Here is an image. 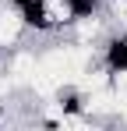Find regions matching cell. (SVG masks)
<instances>
[{
    "label": "cell",
    "instance_id": "1",
    "mask_svg": "<svg viewBox=\"0 0 127 131\" xmlns=\"http://www.w3.org/2000/svg\"><path fill=\"white\" fill-rule=\"evenodd\" d=\"M21 21L28 32H35V36H57L64 25L57 18V11H53V0H25L18 7Z\"/></svg>",
    "mask_w": 127,
    "mask_h": 131
},
{
    "label": "cell",
    "instance_id": "3",
    "mask_svg": "<svg viewBox=\"0 0 127 131\" xmlns=\"http://www.w3.org/2000/svg\"><path fill=\"white\" fill-rule=\"evenodd\" d=\"M25 36H28V28H25V21H21L18 7H11L7 0H0V50L21 46Z\"/></svg>",
    "mask_w": 127,
    "mask_h": 131
},
{
    "label": "cell",
    "instance_id": "4",
    "mask_svg": "<svg viewBox=\"0 0 127 131\" xmlns=\"http://www.w3.org/2000/svg\"><path fill=\"white\" fill-rule=\"evenodd\" d=\"M67 11H71V25L81 21V18H95L106 11V0H67Z\"/></svg>",
    "mask_w": 127,
    "mask_h": 131
},
{
    "label": "cell",
    "instance_id": "2",
    "mask_svg": "<svg viewBox=\"0 0 127 131\" xmlns=\"http://www.w3.org/2000/svg\"><path fill=\"white\" fill-rule=\"evenodd\" d=\"M99 64L103 71L113 74H127V32H109L99 46Z\"/></svg>",
    "mask_w": 127,
    "mask_h": 131
}]
</instances>
